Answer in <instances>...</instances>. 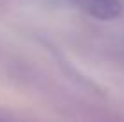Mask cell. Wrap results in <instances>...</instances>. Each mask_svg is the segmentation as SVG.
<instances>
[{
	"instance_id": "cell-1",
	"label": "cell",
	"mask_w": 124,
	"mask_h": 122,
	"mask_svg": "<svg viewBox=\"0 0 124 122\" xmlns=\"http://www.w3.org/2000/svg\"><path fill=\"white\" fill-rule=\"evenodd\" d=\"M76 4L88 14L99 20H113L122 13L119 0H74Z\"/></svg>"
}]
</instances>
